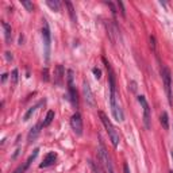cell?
Listing matches in <instances>:
<instances>
[{"instance_id": "obj_1", "label": "cell", "mask_w": 173, "mask_h": 173, "mask_svg": "<svg viewBox=\"0 0 173 173\" xmlns=\"http://www.w3.org/2000/svg\"><path fill=\"white\" fill-rule=\"evenodd\" d=\"M106 64V68L108 71V83H110V104H111V111H112V116L115 118L116 122H123L125 121V114L121 108V104L118 103V93H116V84H115V76L111 69L110 64L107 62L106 58H103Z\"/></svg>"}, {"instance_id": "obj_2", "label": "cell", "mask_w": 173, "mask_h": 173, "mask_svg": "<svg viewBox=\"0 0 173 173\" xmlns=\"http://www.w3.org/2000/svg\"><path fill=\"white\" fill-rule=\"evenodd\" d=\"M99 116H100V121L106 127V131H107V134H108L110 141H111V143H112V146L116 147L119 145V133L116 131L115 126L112 125V122L110 121L108 116H107L104 112H101V111H100V112H99Z\"/></svg>"}, {"instance_id": "obj_3", "label": "cell", "mask_w": 173, "mask_h": 173, "mask_svg": "<svg viewBox=\"0 0 173 173\" xmlns=\"http://www.w3.org/2000/svg\"><path fill=\"white\" fill-rule=\"evenodd\" d=\"M99 160H100L101 165L104 166L106 173H115L114 165H112V162H111V158H110V156H108V153H107L106 147L101 142L99 143Z\"/></svg>"}, {"instance_id": "obj_4", "label": "cell", "mask_w": 173, "mask_h": 173, "mask_svg": "<svg viewBox=\"0 0 173 173\" xmlns=\"http://www.w3.org/2000/svg\"><path fill=\"white\" fill-rule=\"evenodd\" d=\"M161 75H162V81H164V88L166 92V97H168V103L172 106L173 104V95H172V76H171V71L166 67H162L161 69Z\"/></svg>"}, {"instance_id": "obj_5", "label": "cell", "mask_w": 173, "mask_h": 173, "mask_svg": "<svg viewBox=\"0 0 173 173\" xmlns=\"http://www.w3.org/2000/svg\"><path fill=\"white\" fill-rule=\"evenodd\" d=\"M42 39H43V46H45V60L46 62L50 57V45H52V34L50 28H49V23L43 20V27H42Z\"/></svg>"}, {"instance_id": "obj_6", "label": "cell", "mask_w": 173, "mask_h": 173, "mask_svg": "<svg viewBox=\"0 0 173 173\" xmlns=\"http://www.w3.org/2000/svg\"><path fill=\"white\" fill-rule=\"evenodd\" d=\"M75 76H73V71L69 69L68 71V91H69V100L72 101V104L75 107H79V99H77V92L75 86Z\"/></svg>"}, {"instance_id": "obj_7", "label": "cell", "mask_w": 173, "mask_h": 173, "mask_svg": "<svg viewBox=\"0 0 173 173\" xmlns=\"http://www.w3.org/2000/svg\"><path fill=\"white\" fill-rule=\"evenodd\" d=\"M138 101L141 103L142 108H143V125L147 130L150 129V119H151V112H150V107H149V103L146 101L145 96H142V95H139L138 96Z\"/></svg>"}, {"instance_id": "obj_8", "label": "cell", "mask_w": 173, "mask_h": 173, "mask_svg": "<svg viewBox=\"0 0 173 173\" xmlns=\"http://www.w3.org/2000/svg\"><path fill=\"white\" fill-rule=\"evenodd\" d=\"M71 126H72V130L75 131L77 135H83V118H81L80 112H75L72 115Z\"/></svg>"}, {"instance_id": "obj_9", "label": "cell", "mask_w": 173, "mask_h": 173, "mask_svg": "<svg viewBox=\"0 0 173 173\" xmlns=\"http://www.w3.org/2000/svg\"><path fill=\"white\" fill-rule=\"evenodd\" d=\"M83 95H84V99H85V101L88 103L89 106H95L96 103H95V97H93V92H92V89H91V86L89 84L86 83V81H84L83 83Z\"/></svg>"}, {"instance_id": "obj_10", "label": "cell", "mask_w": 173, "mask_h": 173, "mask_svg": "<svg viewBox=\"0 0 173 173\" xmlns=\"http://www.w3.org/2000/svg\"><path fill=\"white\" fill-rule=\"evenodd\" d=\"M64 77H65V69L62 65H57L54 69V84L57 86H62L64 84Z\"/></svg>"}, {"instance_id": "obj_11", "label": "cell", "mask_w": 173, "mask_h": 173, "mask_svg": "<svg viewBox=\"0 0 173 173\" xmlns=\"http://www.w3.org/2000/svg\"><path fill=\"white\" fill-rule=\"evenodd\" d=\"M56 160H57V153H54V151H49V153L45 156L43 161L39 164V168H49V166H52L53 164L56 162Z\"/></svg>"}, {"instance_id": "obj_12", "label": "cell", "mask_w": 173, "mask_h": 173, "mask_svg": "<svg viewBox=\"0 0 173 173\" xmlns=\"http://www.w3.org/2000/svg\"><path fill=\"white\" fill-rule=\"evenodd\" d=\"M41 127H43L42 123H37L34 127H31V129H30V131H28V135H27V141H28V143L34 142L35 139H37V137H38L39 133H41V130H39Z\"/></svg>"}, {"instance_id": "obj_13", "label": "cell", "mask_w": 173, "mask_h": 173, "mask_svg": "<svg viewBox=\"0 0 173 173\" xmlns=\"http://www.w3.org/2000/svg\"><path fill=\"white\" fill-rule=\"evenodd\" d=\"M2 26L4 28V38H6V43L10 45L12 41V28L7 22H2Z\"/></svg>"}, {"instance_id": "obj_14", "label": "cell", "mask_w": 173, "mask_h": 173, "mask_svg": "<svg viewBox=\"0 0 173 173\" xmlns=\"http://www.w3.org/2000/svg\"><path fill=\"white\" fill-rule=\"evenodd\" d=\"M160 122H161V125H162V127L165 130L169 129V116H168L166 111H164V112L161 114V116H160Z\"/></svg>"}, {"instance_id": "obj_15", "label": "cell", "mask_w": 173, "mask_h": 173, "mask_svg": "<svg viewBox=\"0 0 173 173\" xmlns=\"http://www.w3.org/2000/svg\"><path fill=\"white\" fill-rule=\"evenodd\" d=\"M41 104H42V103H38V104H35V106L30 107V108L27 110V112L23 115V121H24V122H26V121H28V119H30V118L32 116V114L35 112V111H37V108H38V107H39Z\"/></svg>"}, {"instance_id": "obj_16", "label": "cell", "mask_w": 173, "mask_h": 173, "mask_svg": "<svg viewBox=\"0 0 173 173\" xmlns=\"http://www.w3.org/2000/svg\"><path fill=\"white\" fill-rule=\"evenodd\" d=\"M46 6L50 8L52 11H56V12H58L61 10V6L57 0H46Z\"/></svg>"}, {"instance_id": "obj_17", "label": "cell", "mask_w": 173, "mask_h": 173, "mask_svg": "<svg viewBox=\"0 0 173 173\" xmlns=\"http://www.w3.org/2000/svg\"><path fill=\"white\" fill-rule=\"evenodd\" d=\"M65 6L68 7V12H69V15H71V19H72V22L73 23H76V12H75V8H73V4L71 2H65Z\"/></svg>"}, {"instance_id": "obj_18", "label": "cell", "mask_w": 173, "mask_h": 173, "mask_svg": "<svg viewBox=\"0 0 173 173\" xmlns=\"http://www.w3.org/2000/svg\"><path fill=\"white\" fill-rule=\"evenodd\" d=\"M53 119H54V111H47V114H46V116H45V121L42 123V126L43 127H47L50 123L53 122Z\"/></svg>"}, {"instance_id": "obj_19", "label": "cell", "mask_w": 173, "mask_h": 173, "mask_svg": "<svg viewBox=\"0 0 173 173\" xmlns=\"http://www.w3.org/2000/svg\"><path fill=\"white\" fill-rule=\"evenodd\" d=\"M18 79H19V72H18V69H14L11 73V84L16 85L18 84Z\"/></svg>"}, {"instance_id": "obj_20", "label": "cell", "mask_w": 173, "mask_h": 173, "mask_svg": "<svg viewBox=\"0 0 173 173\" xmlns=\"http://www.w3.org/2000/svg\"><path fill=\"white\" fill-rule=\"evenodd\" d=\"M20 3H22V6H23L24 8H26L27 11H30V12H31L32 10H34V6H32V3H31V2H27V0H22Z\"/></svg>"}, {"instance_id": "obj_21", "label": "cell", "mask_w": 173, "mask_h": 173, "mask_svg": "<svg viewBox=\"0 0 173 173\" xmlns=\"http://www.w3.org/2000/svg\"><path fill=\"white\" fill-rule=\"evenodd\" d=\"M92 73L95 75V77H96V79H100V77H101V71H100V69H99L97 67L92 68Z\"/></svg>"}, {"instance_id": "obj_22", "label": "cell", "mask_w": 173, "mask_h": 173, "mask_svg": "<svg viewBox=\"0 0 173 173\" xmlns=\"http://www.w3.org/2000/svg\"><path fill=\"white\" fill-rule=\"evenodd\" d=\"M42 80H43V81H49V80H50V77H49V71H47V68H45L43 71H42Z\"/></svg>"}, {"instance_id": "obj_23", "label": "cell", "mask_w": 173, "mask_h": 173, "mask_svg": "<svg viewBox=\"0 0 173 173\" xmlns=\"http://www.w3.org/2000/svg\"><path fill=\"white\" fill-rule=\"evenodd\" d=\"M116 6H118V8H121V14H122L123 18H125V16H126V11H125V7H123V3L122 2H116Z\"/></svg>"}, {"instance_id": "obj_24", "label": "cell", "mask_w": 173, "mask_h": 173, "mask_svg": "<svg viewBox=\"0 0 173 173\" xmlns=\"http://www.w3.org/2000/svg\"><path fill=\"white\" fill-rule=\"evenodd\" d=\"M91 168H92V171L93 173H101V169H100V166H97L95 162H91Z\"/></svg>"}, {"instance_id": "obj_25", "label": "cell", "mask_w": 173, "mask_h": 173, "mask_svg": "<svg viewBox=\"0 0 173 173\" xmlns=\"http://www.w3.org/2000/svg\"><path fill=\"white\" fill-rule=\"evenodd\" d=\"M150 47L153 52H156V38L153 35H150Z\"/></svg>"}, {"instance_id": "obj_26", "label": "cell", "mask_w": 173, "mask_h": 173, "mask_svg": "<svg viewBox=\"0 0 173 173\" xmlns=\"http://www.w3.org/2000/svg\"><path fill=\"white\" fill-rule=\"evenodd\" d=\"M6 58H7V61H12V54L10 52H6Z\"/></svg>"}, {"instance_id": "obj_27", "label": "cell", "mask_w": 173, "mask_h": 173, "mask_svg": "<svg viewBox=\"0 0 173 173\" xmlns=\"http://www.w3.org/2000/svg\"><path fill=\"white\" fill-rule=\"evenodd\" d=\"M123 171H125V173H131L130 169H129V165H127V164H125V165H123Z\"/></svg>"}, {"instance_id": "obj_28", "label": "cell", "mask_w": 173, "mask_h": 173, "mask_svg": "<svg viewBox=\"0 0 173 173\" xmlns=\"http://www.w3.org/2000/svg\"><path fill=\"white\" fill-rule=\"evenodd\" d=\"M7 76H8L7 73H4V75L2 76V83H6V80H7Z\"/></svg>"}, {"instance_id": "obj_29", "label": "cell", "mask_w": 173, "mask_h": 173, "mask_svg": "<svg viewBox=\"0 0 173 173\" xmlns=\"http://www.w3.org/2000/svg\"><path fill=\"white\" fill-rule=\"evenodd\" d=\"M23 41H24L23 35H20V37H19V45H22V43H23Z\"/></svg>"}, {"instance_id": "obj_30", "label": "cell", "mask_w": 173, "mask_h": 173, "mask_svg": "<svg viewBox=\"0 0 173 173\" xmlns=\"http://www.w3.org/2000/svg\"><path fill=\"white\" fill-rule=\"evenodd\" d=\"M171 154H172V158H173V149H172V151H171Z\"/></svg>"}, {"instance_id": "obj_31", "label": "cell", "mask_w": 173, "mask_h": 173, "mask_svg": "<svg viewBox=\"0 0 173 173\" xmlns=\"http://www.w3.org/2000/svg\"><path fill=\"white\" fill-rule=\"evenodd\" d=\"M171 173H173V172H171Z\"/></svg>"}]
</instances>
